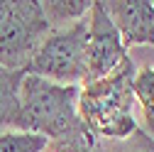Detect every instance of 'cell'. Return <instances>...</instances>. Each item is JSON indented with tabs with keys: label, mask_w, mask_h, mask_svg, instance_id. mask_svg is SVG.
<instances>
[{
	"label": "cell",
	"mask_w": 154,
	"mask_h": 152,
	"mask_svg": "<svg viewBox=\"0 0 154 152\" xmlns=\"http://www.w3.org/2000/svg\"><path fill=\"white\" fill-rule=\"evenodd\" d=\"M15 128L49 142L66 140L88 130L79 116V86H61L42 76L25 74Z\"/></svg>",
	"instance_id": "1"
},
{
	"label": "cell",
	"mask_w": 154,
	"mask_h": 152,
	"mask_svg": "<svg viewBox=\"0 0 154 152\" xmlns=\"http://www.w3.org/2000/svg\"><path fill=\"white\" fill-rule=\"evenodd\" d=\"M134 64L127 59L112 74L79 88V116L98 140H122L137 130L134 120Z\"/></svg>",
	"instance_id": "2"
},
{
	"label": "cell",
	"mask_w": 154,
	"mask_h": 152,
	"mask_svg": "<svg viewBox=\"0 0 154 152\" xmlns=\"http://www.w3.org/2000/svg\"><path fill=\"white\" fill-rule=\"evenodd\" d=\"M86 47H88V15L69 27L51 30L34 52L25 74L42 76L61 86L86 84Z\"/></svg>",
	"instance_id": "3"
},
{
	"label": "cell",
	"mask_w": 154,
	"mask_h": 152,
	"mask_svg": "<svg viewBox=\"0 0 154 152\" xmlns=\"http://www.w3.org/2000/svg\"><path fill=\"white\" fill-rule=\"evenodd\" d=\"M49 32L39 0H0V66L25 69Z\"/></svg>",
	"instance_id": "4"
},
{
	"label": "cell",
	"mask_w": 154,
	"mask_h": 152,
	"mask_svg": "<svg viewBox=\"0 0 154 152\" xmlns=\"http://www.w3.org/2000/svg\"><path fill=\"white\" fill-rule=\"evenodd\" d=\"M130 59L120 32L105 12L103 0H93L88 12V47H86V84L112 74Z\"/></svg>",
	"instance_id": "5"
},
{
	"label": "cell",
	"mask_w": 154,
	"mask_h": 152,
	"mask_svg": "<svg viewBox=\"0 0 154 152\" xmlns=\"http://www.w3.org/2000/svg\"><path fill=\"white\" fill-rule=\"evenodd\" d=\"M105 12L120 32L122 47L154 44V3L152 0H108Z\"/></svg>",
	"instance_id": "6"
},
{
	"label": "cell",
	"mask_w": 154,
	"mask_h": 152,
	"mask_svg": "<svg viewBox=\"0 0 154 152\" xmlns=\"http://www.w3.org/2000/svg\"><path fill=\"white\" fill-rule=\"evenodd\" d=\"M22 79H25V69L0 66V130L15 128V123H17Z\"/></svg>",
	"instance_id": "7"
},
{
	"label": "cell",
	"mask_w": 154,
	"mask_h": 152,
	"mask_svg": "<svg viewBox=\"0 0 154 152\" xmlns=\"http://www.w3.org/2000/svg\"><path fill=\"white\" fill-rule=\"evenodd\" d=\"M91 5H93V0H44L42 10H44L49 27L61 30V27L73 25L81 17H86L91 12Z\"/></svg>",
	"instance_id": "8"
},
{
	"label": "cell",
	"mask_w": 154,
	"mask_h": 152,
	"mask_svg": "<svg viewBox=\"0 0 154 152\" xmlns=\"http://www.w3.org/2000/svg\"><path fill=\"white\" fill-rule=\"evenodd\" d=\"M134 103H140L144 125L149 128V135L154 138V66H142L134 71L132 79Z\"/></svg>",
	"instance_id": "9"
},
{
	"label": "cell",
	"mask_w": 154,
	"mask_h": 152,
	"mask_svg": "<svg viewBox=\"0 0 154 152\" xmlns=\"http://www.w3.org/2000/svg\"><path fill=\"white\" fill-rule=\"evenodd\" d=\"M47 145L49 140L32 132H22L17 128L0 130V152H42Z\"/></svg>",
	"instance_id": "10"
},
{
	"label": "cell",
	"mask_w": 154,
	"mask_h": 152,
	"mask_svg": "<svg viewBox=\"0 0 154 152\" xmlns=\"http://www.w3.org/2000/svg\"><path fill=\"white\" fill-rule=\"evenodd\" d=\"M98 152H154V138L137 128L130 138L122 140H100Z\"/></svg>",
	"instance_id": "11"
},
{
	"label": "cell",
	"mask_w": 154,
	"mask_h": 152,
	"mask_svg": "<svg viewBox=\"0 0 154 152\" xmlns=\"http://www.w3.org/2000/svg\"><path fill=\"white\" fill-rule=\"evenodd\" d=\"M98 147H100V140L91 130H83V132H79L73 138L49 142L42 152H98Z\"/></svg>",
	"instance_id": "12"
}]
</instances>
